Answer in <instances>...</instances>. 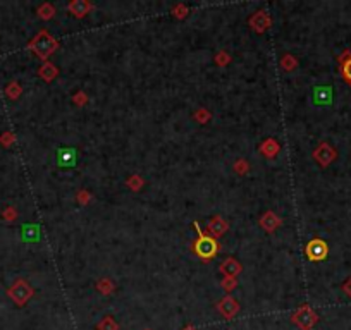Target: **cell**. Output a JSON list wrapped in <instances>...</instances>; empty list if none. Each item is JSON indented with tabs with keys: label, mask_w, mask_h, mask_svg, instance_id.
I'll return each mask as SVG.
<instances>
[{
	"label": "cell",
	"mask_w": 351,
	"mask_h": 330,
	"mask_svg": "<svg viewBox=\"0 0 351 330\" xmlns=\"http://www.w3.org/2000/svg\"><path fill=\"white\" fill-rule=\"evenodd\" d=\"M78 153L74 148H61L59 150V164L62 167H73L76 164Z\"/></svg>",
	"instance_id": "5b68a950"
},
{
	"label": "cell",
	"mask_w": 351,
	"mask_h": 330,
	"mask_svg": "<svg viewBox=\"0 0 351 330\" xmlns=\"http://www.w3.org/2000/svg\"><path fill=\"white\" fill-rule=\"evenodd\" d=\"M195 249H196V253L200 254V256H203V258H210V256H214L215 253H217V249H219V246L215 245L212 239H208V238H201L200 241L195 245Z\"/></svg>",
	"instance_id": "3957f363"
},
{
	"label": "cell",
	"mask_w": 351,
	"mask_h": 330,
	"mask_svg": "<svg viewBox=\"0 0 351 330\" xmlns=\"http://www.w3.org/2000/svg\"><path fill=\"white\" fill-rule=\"evenodd\" d=\"M219 311L226 318H233L238 311V303L234 301L233 298H224L222 301L219 303Z\"/></svg>",
	"instance_id": "8992f818"
},
{
	"label": "cell",
	"mask_w": 351,
	"mask_h": 330,
	"mask_svg": "<svg viewBox=\"0 0 351 330\" xmlns=\"http://www.w3.org/2000/svg\"><path fill=\"white\" fill-rule=\"evenodd\" d=\"M293 322L303 330H310L313 325L317 324V315L310 306H303L296 315L293 317Z\"/></svg>",
	"instance_id": "6da1fadb"
},
{
	"label": "cell",
	"mask_w": 351,
	"mask_h": 330,
	"mask_svg": "<svg viewBox=\"0 0 351 330\" xmlns=\"http://www.w3.org/2000/svg\"><path fill=\"white\" fill-rule=\"evenodd\" d=\"M98 330H117V325H115V322L112 320L110 317H107V318H103V320L100 322Z\"/></svg>",
	"instance_id": "ba28073f"
},
{
	"label": "cell",
	"mask_w": 351,
	"mask_h": 330,
	"mask_svg": "<svg viewBox=\"0 0 351 330\" xmlns=\"http://www.w3.org/2000/svg\"><path fill=\"white\" fill-rule=\"evenodd\" d=\"M227 268H229V275H233L234 272H238V270H240V267H238L236 261H234V260H227V261H226V265L222 267V270L226 272Z\"/></svg>",
	"instance_id": "30bf717a"
},
{
	"label": "cell",
	"mask_w": 351,
	"mask_h": 330,
	"mask_svg": "<svg viewBox=\"0 0 351 330\" xmlns=\"http://www.w3.org/2000/svg\"><path fill=\"white\" fill-rule=\"evenodd\" d=\"M313 96H315V102L320 103V105L331 103L332 89L331 88H326V86H322V88H315V91H313Z\"/></svg>",
	"instance_id": "52a82bcc"
},
{
	"label": "cell",
	"mask_w": 351,
	"mask_h": 330,
	"mask_svg": "<svg viewBox=\"0 0 351 330\" xmlns=\"http://www.w3.org/2000/svg\"><path fill=\"white\" fill-rule=\"evenodd\" d=\"M313 157H315V160L319 162L322 167H326V165H329L332 160L336 159V152L331 148L329 145H320L319 148H317V152L313 153Z\"/></svg>",
	"instance_id": "277c9868"
},
{
	"label": "cell",
	"mask_w": 351,
	"mask_h": 330,
	"mask_svg": "<svg viewBox=\"0 0 351 330\" xmlns=\"http://www.w3.org/2000/svg\"><path fill=\"white\" fill-rule=\"evenodd\" d=\"M307 254L310 260L313 261H319V260H324L327 256V245L320 239H313L312 243L307 246Z\"/></svg>",
	"instance_id": "7a4b0ae2"
},
{
	"label": "cell",
	"mask_w": 351,
	"mask_h": 330,
	"mask_svg": "<svg viewBox=\"0 0 351 330\" xmlns=\"http://www.w3.org/2000/svg\"><path fill=\"white\" fill-rule=\"evenodd\" d=\"M343 289H345V292H346V294H348L350 298H351V279L345 284V287H343Z\"/></svg>",
	"instance_id": "8fae6325"
},
{
	"label": "cell",
	"mask_w": 351,
	"mask_h": 330,
	"mask_svg": "<svg viewBox=\"0 0 351 330\" xmlns=\"http://www.w3.org/2000/svg\"><path fill=\"white\" fill-rule=\"evenodd\" d=\"M343 76L351 84V57H348V61H345V64H343Z\"/></svg>",
	"instance_id": "9c48e42d"
},
{
	"label": "cell",
	"mask_w": 351,
	"mask_h": 330,
	"mask_svg": "<svg viewBox=\"0 0 351 330\" xmlns=\"http://www.w3.org/2000/svg\"><path fill=\"white\" fill-rule=\"evenodd\" d=\"M184 330H195V329H193V327H188V329H184Z\"/></svg>",
	"instance_id": "7c38bea8"
}]
</instances>
